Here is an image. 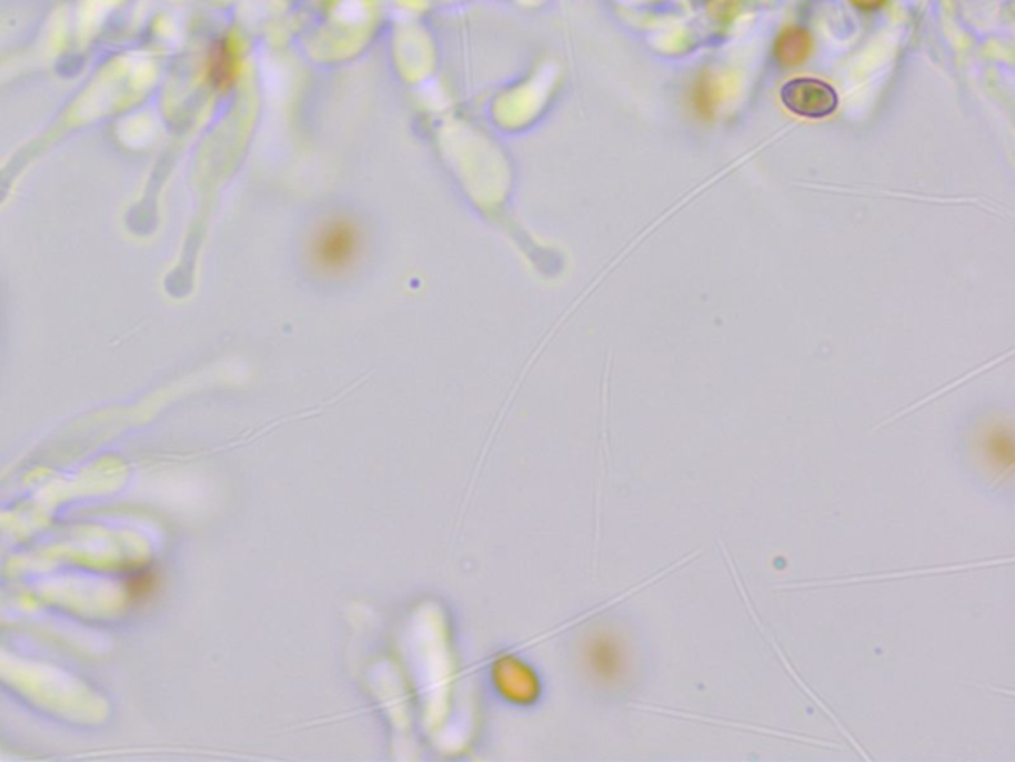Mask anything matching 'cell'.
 <instances>
[{"label":"cell","instance_id":"6da1fadb","mask_svg":"<svg viewBox=\"0 0 1015 762\" xmlns=\"http://www.w3.org/2000/svg\"><path fill=\"white\" fill-rule=\"evenodd\" d=\"M782 103L790 112L807 118L822 120L837 110L840 96L833 86L817 78H795L784 84L780 92Z\"/></svg>","mask_w":1015,"mask_h":762},{"label":"cell","instance_id":"7a4b0ae2","mask_svg":"<svg viewBox=\"0 0 1015 762\" xmlns=\"http://www.w3.org/2000/svg\"><path fill=\"white\" fill-rule=\"evenodd\" d=\"M360 252V233L355 224L333 221L323 227L314 241V259L320 269L345 270L353 264Z\"/></svg>","mask_w":1015,"mask_h":762},{"label":"cell","instance_id":"3957f363","mask_svg":"<svg viewBox=\"0 0 1015 762\" xmlns=\"http://www.w3.org/2000/svg\"><path fill=\"white\" fill-rule=\"evenodd\" d=\"M812 47L810 30L802 29V27L785 29L775 40V60L784 68H794V66L803 64L810 58Z\"/></svg>","mask_w":1015,"mask_h":762},{"label":"cell","instance_id":"277c9868","mask_svg":"<svg viewBox=\"0 0 1015 762\" xmlns=\"http://www.w3.org/2000/svg\"><path fill=\"white\" fill-rule=\"evenodd\" d=\"M593 665L600 678L619 679L627 670V653L615 638H603L593 645Z\"/></svg>","mask_w":1015,"mask_h":762},{"label":"cell","instance_id":"5b68a950","mask_svg":"<svg viewBox=\"0 0 1015 762\" xmlns=\"http://www.w3.org/2000/svg\"><path fill=\"white\" fill-rule=\"evenodd\" d=\"M693 103L694 110L702 118H712L716 113V108H718V92H716V84L711 78H701L696 86H694L693 92Z\"/></svg>","mask_w":1015,"mask_h":762},{"label":"cell","instance_id":"8992f818","mask_svg":"<svg viewBox=\"0 0 1015 762\" xmlns=\"http://www.w3.org/2000/svg\"><path fill=\"white\" fill-rule=\"evenodd\" d=\"M857 9L875 10L885 4V0H851Z\"/></svg>","mask_w":1015,"mask_h":762}]
</instances>
